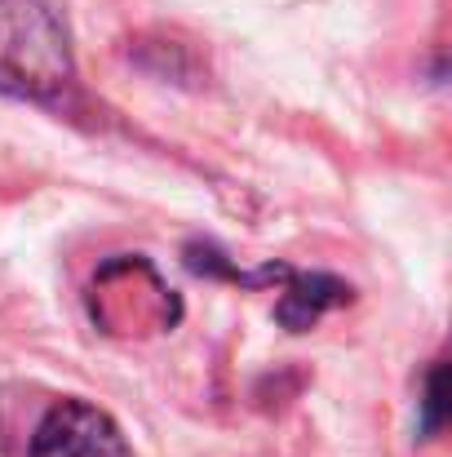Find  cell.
Segmentation results:
<instances>
[{"label": "cell", "mask_w": 452, "mask_h": 457, "mask_svg": "<svg viewBox=\"0 0 452 457\" xmlns=\"http://www.w3.org/2000/svg\"><path fill=\"white\" fill-rule=\"evenodd\" d=\"M71 76V45L53 9L40 0H0V89L13 98L53 103Z\"/></svg>", "instance_id": "1"}, {"label": "cell", "mask_w": 452, "mask_h": 457, "mask_svg": "<svg viewBox=\"0 0 452 457\" xmlns=\"http://www.w3.org/2000/svg\"><path fill=\"white\" fill-rule=\"evenodd\" d=\"M31 457H134L125 431L94 404L85 400H62L53 404L36 436H31Z\"/></svg>", "instance_id": "2"}, {"label": "cell", "mask_w": 452, "mask_h": 457, "mask_svg": "<svg viewBox=\"0 0 452 457\" xmlns=\"http://www.w3.org/2000/svg\"><path fill=\"white\" fill-rule=\"evenodd\" d=\"M284 298L275 306V320L289 333H306L324 311L350 303V285H341L337 276H319V271H284Z\"/></svg>", "instance_id": "3"}, {"label": "cell", "mask_w": 452, "mask_h": 457, "mask_svg": "<svg viewBox=\"0 0 452 457\" xmlns=\"http://www.w3.org/2000/svg\"><path fill=\"white\" fill-rule=\"evenodd\" d=\"M448 418V364L435 360L431 373H426V400H422V431L435 436Z\"/></svg>", "instance_id": "4"}]
</instances>
